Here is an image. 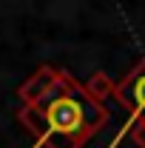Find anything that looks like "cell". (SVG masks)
Instances as JSON below:
<instances>
[{
	"label": "cell",
	"mask_w": 145,
	"mask_h": 148,
	"mask_svg": "<svg viewBox=\"0 0 145 148\" xmlns=\"http://www.w3.org/2000/svg\"><path fill=\"white\" fill-rule=\"evenodd\" d=\"M17 94L26 103L17 120L31 131L34 148H83L108 123V108L83 83L54 66H40Z\"/></svg>",
	"instance_id": "1"
},
{
	"label": "cell",
	"mask_w": 145,
	"mask_h": 148,
	"mask_svg": "<svg viewBox=\"0 0 145 148\" xmlns=\"http://www.w3.org/2000/svg\"><path fill=\"white\" fill-rule=\"evenodd\" d=\"M114 100L122 103L128 111H131V120L128 125L122 128L120 137H125L128 131L134 128V140L145 148V54L134 63V69L111 88Z\"/></svg>",
	"instance_id": "2"
}]
</instances>
